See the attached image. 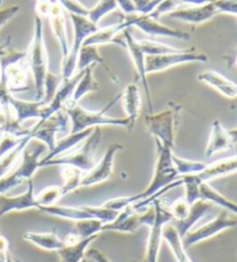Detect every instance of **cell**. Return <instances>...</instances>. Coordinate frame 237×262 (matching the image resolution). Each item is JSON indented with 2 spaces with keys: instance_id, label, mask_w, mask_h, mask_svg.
Returning a JSON list of instances; mask_svg holds the SVG:
<instances>
[{
  "instance_id": "obj_1",
  "label": "cell",
  "mask_w": 237,
  "mask_h": 262,
  "mask_svg": "<svg viewBox=\"0 0 237 262\" xmlns=\"http://www.w3.org/2000/svg\"><path fill=\"white\" fill-rule=\"evenodd\" d=\"M155 143L157 149V159L154 174L146 189L134 194L135 203L132 206L136 211H140L143 208H147L154 199L161 198L166 192L179 186L177 179L180 178V173L172 161L174 149L163 146L159 141H155Z\"/></svg>"
},
{
  "instance_id": "obj_2",
  "label": "cell",
  "mask_w": 237,
  "mask_h": 262,
  "mask_svg": "<svg viewBox=\"0 0 237 262\" xmlns=\"http://www.w3.org/2000/svg\"><path fill=\"white\" fill-rule=\"evenodd\" d=\"M121 98V94L116 96L108 105L101 111H92L84 107L83 105L72 104L65 106V111L70 118L71 129L70 133L83 132V130L102 127V126H115V127H123L131 132L134 128V124L131 123L129 118H116V117L107 116V111Z\"/></svg>"
},
{
  "instance_id": "obj_3",
  "label": "cell",
  "mask_w": 237,
  "mask_h": 262,
  "mask_svg": "<svg viewBox=\"0 0 237 262\" xmlns=\"http://www.w3.org/2000/svg\"><path fill=\"white\" fill-rule=\"evenodd\" d=\"M29 69L33 73L35 89H36V101H44L45 85L50 75L49 73V57L47 47H45L43 21L40 16L35 17L34 21V35L31 38L28 51Z\"/></svg>"
},
{
  "instance_id": "obj_4",
  "label": "cell",
  "mask_w": 237,
  "mask_h": 262,
  "mask_svg": "<svg viewBox=\"0 0 237 262\" xmlns=\"http://www.w3.org/2000/svg\"><path fill=\"white\" fill-rule=\"evenodd\" d=\"M102 140V130L101 127H95L92 134L83 141L81 146H77L71 151L63 154V155L54 157L48 162H44L40 165L41 168H47V166H73L87 173L88 171L94 168L97 163L96 161V151Z\"/></svg>"
},
{
  "instance_id": "obj_5",
  "label": "cell",
  "mask_w": 237,
  "mask_h": 262,
  "mask_svg": "<svg viewBox=\"0 0 237 262\" xmlns=\"http://www.w3.org/2000/svg\"><path fill=\"white\" fill-rule=\"evenodd\" d=\"M29 72L27 52L10 49L5 55L0 57V81L12 95L29 89Z\"/></svg>"
},
{
  "instance_id": "obj_6",
  "label": "cell",
  "mask_w": 237,
  "mask_h": 262,
  "mask_svg": "<svg viewBox=\"0 0 237 262\" xmlns=\"http://www.w3.org/2000/svg\"><path fill=\"white\" fill-rule=\"evenodd\" d=\"M182 110L183 106L180 103L170 101L168 103L167 109L145 117L146 127L155 138V141L174 149L176 128L179 126Z\"/></svg>"
},
{
  "instance_id": "obj_7",
  "label": "cell",
  "mask_w": 237,
  "mask_h": 262,
  "mask_svg": "<svg viewBox=\"0 0 237 262\" xmlns=\"http://www.w3.org/2000/svg\"><path fill=\"white\" fill-rule=\"evenodd\" d=\"M73 26V43L65 59L62 60V80L66 81L77 74V57L85 40L96 31L100 26L94 25L88 17L70 14Z\"/></svg>"
},
{
  "instance_id": "obj_8",
  "label": "cell",
  "mask_w": 237,
  "mask_h": 262,
  "mask_svg": "<svg viewBox=\"0 0 237 262\" xmlns=\"http://www.w3.org/2000/svg\"><path fill=\"white\" fill-rule=\"evenodd\" d=\"M147 208L148 209L145 211H136L132 205L126 207L125 209L118 213L115 220L103 224V232L134 233L141 227H149L155 217V207L153 202H150Z\"/></svg>"
},
{
  "instance_id": "obj_9",
  "label": "cell",
  "mask_w": 237,
  "mask_h": 262,
  "mask_svg": "<svg viewBox=\"0 0 237 262\" xmlns=\"http://www.w3.org/2000/svg\"><path fill=\"white\" fill-rule=\"evenodd\" d=\"M155 207V217L149 225V236L146 246L145 262H157L162 244V232L165 225L172 222V216L169 213L168 206L163 203L160 198L152 201Z\"/></svg>"
},
{
  "instance_id": "obj_10",
  "label": "cell",
  "mask_w": 237,
  "mask_h": 262,
  "mask_svg": "<svg viewBox=\"0 0 237 262\" xmlns=\"http://www.w3.org/2000/svg\"><path fill=\"white\" fill-rule=\"evenodd\" d=\"M208 57L205 53L197 52L193 48L184 49L177 53H169L162 56H146V72L147 74L157 73L171 67L180 66L190 62H207Z\"/></svg>"
},
{
  "instance_id": "obj_11",
  "label": "cell",
  "mask_w": 237,
  "mask_h": 262,
  "mask_svg": "<svg viewBox=\"0 0 237 262\" xmlns=\"http://www.w3.org/2000/svg\"><path fill=\"white\" fill-rule=\"evenodd\" d=\"M68 127L71 129L70 118L66 111L62 110L47 120L37 121V124L31 127V138L42 142L48 150L51 151L56 146L57 134L66 133Z\"/></svg>"
},
{
  "instance_id": "obj_12",
  "label": "cell",
  "mask_w": 237,
  "mask_h": 262,
  "mask_svg": "<svg viewBox=\"0 0 237 262\" xmlns=\"http://www.w3.org/2000/svg\"><path fill=\"white\" fill-rule=\"evenodd\" d=\"M123 20H124L127 28H130V27H136L143 33L150 36H161V37H169L181 40L190 39L189 33L162 25L160 21L154 19L149 14L135 13V14L132 15H125Z\"/></svg>"
},
{
  "instance_id": "obj_13",
  "label": "cell",
  "mask_w": 237,
  "mask_h": 262,
  "mask_svg": "<svg viewBox=\"0 0 237 262\" xmlns=\"http://www.w3.org/2000/svg\"><path fill=\"white\" fill-rule=\"evenodd\" d=\"M236 225H237V222L235 220L229 217L228 211L222 210L215 219L209 221V222L202 225V227H199L197 229H192L182 239H183V244L185 248L188 250L189 247L195 245V244H199L202 242L207 241V239L215 237L216 234L221 233L222 231H225V230L235 228Z\"/></svg>"
},
{
  "instance_id": "obj_14",
  "label": "cell",
  "mask_w": 237,
  "mask_h": 262,
  "mask_svg": "<svg viewBox=\"0 0 237 262\" xmlns=\"http://www.w3.org/2000/svg\"><path fill=\"white\" fill-rule=\"evenodd\" d=\"M123 146L121 143H112L108 147L104 152L102 159L97 161V163L94 165V168L85 173L83 180H81L80 187H90L94 185L101 184L106 182L111 177L113 170V162L115 156L118 151H121Z\"/></svg>"
},
{
  "instance_id": "obj_15",
  "label": "cell",
  "mask_w": 237,
  "mask_h": 262,
  "mask_svg": "<svg viewBox=\"0 0 237 262\" xmlns=\"http://www.w3.org/2000/svg\"><path fill=\"white\" fill-rule=\"evenodd\" d=\"M123 36H124V42H125V49L127 50V52L130 53V57L132 61L134 64V69L136 70L139 74V78L143 82L144 88L146 90V97H147V102H148V107L150 114H153V103H152V96H150V90H149V85H148V81H147V72H146V55L141 49L140 44H139V39H135L134 36L131 34V31L129 28H126L123 30Z\"/></svg>"
},
{
  "instance_id": "obj_16",
  "label": "cell",
  "mask_w": 237,
  "mask_h": 262,
  "mask_svg": "<svg viewBox=\"0 0 237 262\" xmlns=\"http://www.w3.org/2000/svg\"><path fill=\"white\" fill-rule=\"evenodd\" d=\"M27 184H28V187L26 192L19 194V195H6V194L0 195V219L10 213H15V211L38 209V205L35 199L33 179Z\"/></svg>"
},
{
  "instance_id": "obj_17",
  "label": "cell",
  "mask_w": 237,
  "mask_h": 262,
  "mask_svg": "<svg viewBox=\"0 0 237 262\" xmlns=\"http://www.w3.org/2000/svg\"><path fill=\"white\" fill-rule=\"evenodd\" d=\"M81 73H83V72H79V73L75 74L70 80H66V81L62 80V83L59 84V87L56 89L52 98L50 99L48 103H45V105L43 107L42 118H41V120L38 121L47 120L54 114H57V112L65 110L66 104L70 102L73 92H74L77 80H79L81 76Z\"/></svg>"
},
{
  "instance_id": "obj_18",
  "label": "cell",
  "mask_w": 237,
  "mask_h": 262,
  "mask_svg": "<svg viewBox=\"0 0 237 262\" xmlns=\"http://www.w3.org/2000/svg\"><path fill=\"white\" fill-rule=\"evenodd\" d=\"M47 17L50 21V25H51L52 33L57 39L59 48H61L62 60H64L68 55L71 45H70V42H68L65 13H64L62 6L59 5L56 0H52L51 6H50L49 14Z\"/></svg>"
},
{
  "instance_id": "obj_19",
  "label": "cell",
  "mask_w": 237,
  "mask_h": 262,
  "mask_svg": "<svg viewBox=\"0 0 237 262\" xmlns=\"http://www.w3.org/2000/svg\"><path fill=\"white\" fill-rule=\"evenodd\" d=\"M216 14H219V11L213 2L205 4V5L177 8V10L169 13L168 15L171 19L185 22V24L189 25H202L213 19Z\"/></svg>"
},
{
  "instance_id": "obj_20",
  "label": "cell",
  "mask_w": 237,
  "mask_h": 262,
  "mask_svg": "<svg viewBox=\"0 0 237 262\" xmlns=\"http://www.w3.org/2000/svg\"><path fill=\"white\" fill-rule=\"evenodd\" d=\"M237 172V155H232L229 157H223V159L214 161L213 163L206 165L202 172L198 174H193L198 183H209L211 180L226 177L232 173Z\"/></svg>"
},
{
  "instance_id": "obj_21",
  "label": "cell",
  "mask_w": 237,
  "mask_h": 262,
  "mask_svg": "<svg viewBox=\"0 0 237 262\" xmlns=\"http://www.w3.org/2000/svg\"><path fill=\"white\" fill-rule=\"evenodd\" d=\"M45 101H24L12 95L10 98V107L17 123L24 125L25 121L30 119L41 120L43 114Z\"/></svg>"
},
{
  "instance_id": "obj_22",
  "label": "cell",
  "mask_w": 237,
  "mask_h": 262,
  "mask_svg": "<svg viewBox=\"0 0 237 262\" xmlns=\"http://www.w3.org/2000/svg\"><path fill=\"white\" fill-rule=\"evenodd\" d=\"M124 20L115 25H110L107 27H100V28L87 37L85 40L84 45H93V47H98L103 44H120L121 47L125 48L124 36H123V30L126 29Z\"/></svg>"
},
{
  "instance_id": "obj_23",
  "label": "cell",
  "mask_w": 237,
  "mask_h": 262,
  "mask_svg": "<svg viewBox=\"0 0 237 262\" xmlns=\"http://www.w3.org/2000/svg\"><path fill=\"white\" fill-rule=\"evenodd\" d=\"M235 146L232 141L229 129H226L219 120H214L212 124L211 134H209L208 141L205 149V157L211 159L212 156L220 151L228 150Z\"/></svg>"
},
{
  "instance_id": "obj_24",
  "label": "cell",
  "mask_w": 237,
  "mask_h": 262,
  "mask_svg": "<svg viewBox=\"0 0 237 262\" xmlns=\"http://www.w3.org/2000/svg\"><path fill=\"white\" fill-rule=\"evenodd\" d=\"M197 79L200 82L215 89L218 93H220L227 98L237 97V83L216 71H205L203 73L198 74Z\"/></svg>"
},
{
  "instance_id": "obj_25",
  "label": "cell",
  "mask_w": 237,
  "mask_h": 262,
  "mask_svg": "<svg viewBox=\"0 0 237 262\" xmlns=\"http://www.w3.org/2000/svg\"><path fill=\"white\" fill-rule=\"evenodd\" d=\"M93 130H94V128H89V129L83 130V132L70 133L67 137L63 138L62 140H59V141L56 142V146H54L52 150L49 151L47 154V156L43 157V159L40 161V165L44 163V162H48L50 160L54 159V157H58V156L63 155V154L71 151L72 149H74L75 147L79 146L81 142L85 141V140L87 139L90 134H92Z\"/></svg>"
},
{
  "instance_id": "obj_26",
  "label": "cell",
  "mask_w": 237,
  "mask_h": 262,
  "mask_svg": "<svg viewBox=\"0 0 237 262\" xmlns=\"http://www.w3.org/2000/svg\"><path fill=\"white\" fill-rule=\"evenodd\" d=\"M213 203L206 200H198L191 206L189 215L183 221L175 222V228L179 231L180 236L183 238L186 233L192 230V228L212 209Z\"/></svg>"
},
{
  "instance_id": "obj_27",
  "label": "cell",
  "mask_w": 237,
  "mask_h": 262,
  "mask_svg": "<svg viewBox=\"0 0 237 262\" xmlns=\"http://www.w3.org/2000/svg\"><path fill=\"white\" fill-rule=\"evenodd\" d=\"M121 98L126 118H129L131 123L135 125L141 109V94L138 84L130 83L121 94Z\"/></svg>"
},
{
  "instance_id": "obj_28",
  "label": "cell",
  "mask_w": 237,
  "mask_h": 262,
  "mask_svg": "<svg viewBox=\"0 0 237 262\" xmlns=\"http://www.w3.org/2000/svg\"><path fill=\"white\" fill-rule=\"evenodd\" d=\"M38 210L42 211L44 214L54 216V217H59L63 220L72 221V222H77L81 220H89L93 219V216L90 215L87 209L84 206H58L53 205L50 207H42ZM95 220V219H94Z\"/></svg>"
},
{
  "instance_id": "obj_29",
  "label": "cell",
  "mask_w": 237,
  "mask_h": 262,
  "mask_svg": "<svg viewBox=\"0 0 237 262\" xmlns=\"http://www.w3.org/2000/svg\"><path fill=\"white\" fill-rule=\"evenodd\" d=\"M24 239L31 243L36 247L49 252H58L64 247L63 239L59 238L56 230H53L51 232L27 231L24 233Z\"/></svg>"
},
{
  "instance_id": "obj_30",
  "label": "cell",
  "mask_w": 237,
  "mask_h": 262,
  "mask_svg": "<svg viewBox=\"0 0 237 262\" xmlns=\"http://www.w3.org/2000/svg\"><path fill=\"white\" fill-rule=\"evenodd\" d=\"M162 241L168 244V246H169L177 262H192V260L190 259L188 252H186V248L183 244V239L180 236L175 225H171L170 223L165 225L162 232Z\"/></svg>"
},
{
  "instance_id": "obj_31",
  "label": "cell",
  "mask_w": 237,
  "mask_h": 262,
  "mask_svg": "<svg viewBox=\"0 0 237 262\" xmlns=\"http://www.w3.org/2000/svg\"><path fill=\"white\" fill-rule=\"evenodd\" d=\"M94 67L95 65H92L87 67L85 71H83L80 79L77 80L74 92H73L70 102L66 104V106L72 105V104H77L80 99L85 97L87 94L100 90V84L96 82V80L94 78V73H93Z\"/></svg>"
},
{
  "instance_id": "obj_32",
  "label": "cell",
  "mask_w": 237,
  "mask_h": 262,
  "mask_svg": "<svg viewBox=\"0 0 237 262\" xmlns=\"http://www.w3.org/2000/svg\"><path fill=\"white\" fill-rule=\"evenodd\" d=\"M97 237H89L80 239L72 244H64V247L57 253L61 262H83L88 247Z\"/></svg>"
},
{
  "instance_id": "obj_33",
  "label": "cell",
  "mask_w": 237,
  "mask_h": 262,
  "mask_svg": "<svg viewBox=\"0 0 237 262\" xmlns=\"http://www.w3.org/2000/svg\"><path fill=\"white\" fill-rule=\"evenodd\" d=\"M200 199L206 200L213 205L223 208L227 211H231L237 215V202L229 200V199L222 195L220 192H218L215 188L212 187L209 183L200 184Z\"/></svg>"
},
{
  "instance_id": "obj_34",
  "label": "cell",
  "mask_w": 237,
  "mask_h": 262,
  "mask_svg": "<svg viewBox=\"0 0 237 262\" xmlns=\"http://www.w3.org/2000/svg\"><path fill=\"white\" fill-rule=\"evenodd\" d=\"M63 171H62V177L64 183L61 186L62 188V195H66V194L74 192L75 189L80 188V184L81 180H83L85 172L83 171L73 168V166H62Z\"/></svg>"
},
{
  "instance_id": "obj_35",
  "label": "cell",
  "mask_w": 237,
  "mask_h": 262,
  "mask_svg": "<svg viewBox=\"0 0 237 262\" xmlns=\"http://www.w3.org/2000/svg\"><path fill=\"white\" fill-rule=\"evenodd\" d=\"M96 64H101L104 66V60L103 58L98 55L97 47H93V45H83V48H81L79 52V57H77V73L85 71L89 66Z\"/></svg>"
},
{
  "instance_id": "obj_36",
  "label": "cell",
  "mask_w": 237,
  "mask_h": 262,
  "mask_svg": "<svg viewBox=\"0 0 237 262\" xmlns=\"http://www.w3.org/2000/svg\"><path fill=\"white\" fill-rule=\"evenodd\" d=\"M139 44L146 56L169 55V53H177L184 50V49L171 47L169 44L156 42V40H152V39H140Z\"/></svg>"
},
{
  "instance_id": "obj_37",
  "label": "cell",
  "mask_w": 237,
  "mask_h": 262,
  "mask_svg": "<svg viewBox=\"0 0 237 262\" xmlns=\"http://www.w3.org/2000/svg\"><path fill=\"white\" fill-rule=\"evenodd\" d=\"M31 139H33L31 138V135L27 137L24 141L19 144V146L13 149L10 154H7V155L4 157L2 161H0V179H2L3 177H5L6 174L10 173V171L14 168L15 164L20 160L22 150H24L25 147L28 144V142Z\"/></svg>"
},
{
  "instance_id": "obj_38",
  "label": "cell",
  "mask_w": 237,
  "mask_h": 262,
  "mask_svg": "<svg viewBox=\"0 0 237 262\" xmlns=\"http://www.w3.org/2000/svg\"><path fill=\"white\" fill-rule=\"evenodd\" d=\"M75 223L74 232L80 238H89V237H98V234L103 232V222L98 220L89 219L81 220Z\"/></svg>"
},
{
  "instance_id": "obj_39",
  "label": "cell",
  "mask_w": 237,
  "mask_h": 262,
  "mask_svg": "<svg viewBox=\"0 0 237 262\" xmlns=\"http://www.w3.org/2000/svg\"><path fill=\"white\" fill-rule=\"evenodd\" d=\"M172 161L176 166L177 171L180 173V178L184 177V176L190 174H198L206 168V163L198 161H191L186 159H182V157L176 156L175 154H172Z\"/></svg>"
},
{
  "instance_id": "obj_40",
  "label": "cell",
  "mask_w": 237,
  "mask_h": 262,
  "mask_svg": "<svg viewBox=\"0 0 237 262\" xmlns=\"http://www.w3.org/2000/svg\"><path fill=\"white\" fill-rule=\"evenodd\" d=\"M117 7L116 0H98L96 5L89 10L87 17L94 25H98L104 16L115 11Z\"/></svg>"
},
{
  "instance_id": "obj_41",
  "label": "cell",
  "mask_w": 237,
  "mask_h": 262,
  "mask_svg": "<svg viewBox=\"0 0 237 262\" xmlns=\"http://www.w3.org/2000/svg\"><path fill=\"white\" fill-rule=\"evenodd\" d=\"M63 198L61 186H48L43 188L38 194H36L35 199L38 205V209L42 207H50L57 205L59 199Z\"/></svg>"
},
{
  "instance_id": "obj_42",
  "label": "cell",
  "mask_w": 237,
  "mask_h": 262,
  "mask_svg": "<svg viewBox=\"0 0 237 262\" xmlns=\"http://www.w3.org/2000/svg\"><path fill=\"white\" fill-rule=\"evenodd\" d=\"M168 209H169V213L172 216V221L180 222V221H183L189 215L191 205L186 201L184 196H182L170 203V205H168Z\"/></svg>"
},
{
  "instance_id": "obj_43",
  "label": "cell",
  "mask_w": 237,
  "mask_h": 262,
  "mask_svg": "<svg viewBox=\"0 0 237 262\" xmlns=\"http://www.w3.org/2000/svg\"><path fill=\"white\" fill-rule=\"evenodd\" d=\"M24 183L27 182L25 178L22 177L20 171L15 168V170H13V172L6 174L5 177L0 179V195L6 194L8 191H11L12 188L19 186V185Z\"/></svg>"
},
{
  "instance_id": "obj_44",
  "label": "cell",
  "mask_w": 237,
  "mask_h": 262,
  "mask_svg": "<svg viewBox=\"0 0 237 262\" xmlns=\"http://www.w3.org/2000/svg\"><path fill=\"white\" fill-rule=\"evenodd\" d=\"M26 138H17L8 133L0 134V161H2L7 154H10L13 149L19 146Z\"/></svg>"
},
{
  "instance_id": "obj_45",
  "label": "cell",
  "mask_w": 237,
  "mask_h": 262,
  "mask_svg": "<svg viewBox=\"0 0 237 262\" xmlns=\"http://www.w3.org/2000/svg\"><path fill=\"white\" fill-rule=\"evenodd\" d=\"M56 2L62 6L64 11L70 13V14L80 15V16H88L89 8L86 7L83 3L79 0H56Z\"/></svg>"
},
{
  "instance_id": "obj_46",
  "label": "cell",
  "mask_w": 237,
  "mask_h": 262,
  "mask_svg": "<svg viewBox=\"0 0 237 262\" xmlns=\"http://www.w3.org/2000/svg\"><path fill=\"white\" fill-rule=\"evenodd\" d=\"M214 5L216 6L219 13L237 16V0H215Z\"/></svg>"
},
{
  "instance_id": "obj_47",
  "label": "cell",
  "mask_w": 237,
  "mask_h": 262,
  "mask_svg": "<svg viewBox=\"0 0 237 262\" xmlns=\"http://www.w3.org/2000/svg\"><path fill=\"white\" fill-rule=\"evenodd\" d=\"M20 10H21L20 6L17 5L8 6L6 8L0 10V29H2L8 21H11L16 14H19Z\"/></svg>"
},
{
  "instance_id": "obj_48",
  "label": "cell",
  "mask_w": 237,
  "mask_h": 262,
  "mask_svg": "<svg viewBox=\"0 0 237 262\" xmlns=\"http://www.w3.org/2000/svg\"><path fill=\"white\" fill-rule=\"evenodd\" d=\"M10 243L4 234L0 233V262H10Z\"/></svg>"
},
{
  "instance_id": "obj_49",
  "label": "cell",
  "mask_w": 237,
  "mask_h": 262,
  "mask_svg": "<svg viewBox=\"0 0 237 262\" xmlns=\"http://www.w3.org/2000/svg\"><path fill=\"white\" fill-rule=\"evenodd\" d=\"M116 3L117 6L125 13V15H132L136 13L133 0H116Z\"/></svg>"
},
{
  "instance_id": "obj_50",
  "label": "cell",
  "mask_w": 237,
  "mask_h": 262,
  "mask_svg": "<svg viewBox=\"0 0 237 262\" xmlns=\"http://www.w3.org/2000/svg\"><path fill=\"white\" fill-rule=\"evenodd\" d=\"M86 256L95 262H111V260L104 253L98 250H95V248H92V250H88L86 252Z\"/></svg>"
},
{
  "instance_id": "obj_51",
  "label": "cell",
  "mask_w": 237,
  "mask_h": 262,
  "mask_svg": "<svg viewBox=\"0 0 237 262\" xmlns=\"http://www.w3.org/2000/svg\"><path fill=\"white\" fill-rule=\"evenodd\" d=\"M12 94L8 92L6 85L0 81V105L8 106L10 105V98Z\"/></svg>"
},
{
  "instance_id": "obj_52",
  "label": "cell",
  "mask_w": 237,
  "mask_h": 262,
  "mask_svg": "<svg viewBox=\"0 0 237 262\" xmlns=\"http://www.w3.org/2000/svg\"><path fill=\"white\" fill-rule=\"evenodd\" d=\"M215 2V0H176V3L179 4V6L183 5V4H188L191 6H199V5H205V4H209Z\"/></svg>"
},
{
  "instance_id": "obj_53",
  "label": "cell",
  "mask_w": 237,
  "mask_h": 262,
  "mask_svg": "<svg viewBox=\"0 0 237 262\" xmlns=\"http://www.w3.org/2000/svg\"><path fill=\"white\" fill-rule=\"evenodd\" d=\"M162 2H165V0H149V3H148V6H147V8H146V12H145V14H149L150 12H152L155 7H156L159 4H161Z\"/></svg>"
},
{
  "instance_id": "obj_54",
  "label": "cell",
  "mask_w": 237,
  "mask_h": 262,
  "mask_svg": "<svg viewBox=\"0 0 237 262\" xmlns=\"http://www.w3.org/2000/svg\"><path fill=\"white\" fill-rule=\"evenodd\" d=\"M10 42H11V39L8 38L5 43L0 44V57H3L8 51V50H10Z\"/></svg>"
},
{
  "instance_id": "obj_55",
  "label": "cell",
  "mask_w": 237,
  "mask_h": 262,
  "mask_svg": "<svg viewBox=\"0 0 237 262\" xmlns=\"http://www.w3.org/2000/svg\"><path fill=\"white\" fill-rule=\"evenodd\" d=\"M229 133L231 135L232 141H234V143L236 144L237 143V127L234 128V129H229Z\"/></svg>"
},
{
  "instance_id": "obj_56",
  "label": "cell",
  "mask_w": 237,
  "mask_h": 262,
  "mask_svg": "<svg viewBox=\"0 0 237 262\" xmlns=\"http://www.w3.org/2000/svg\"><path fill=\"white\" fill-rule=\"evenodd\" d=\"M234 65L236 66V69H237V55H235V57H234Z\"/></svg>"
},
{
  "instance_id": "obj_57",
  "label": "cell",
  "mask_w": 237,
  "mask_h": 262,
  "mask_svg": "<svg viewBox=\"0 0 237 262\" xmlns=\"http://www.w3.org/2000/svg\"><path fill=\"white\" fill-rule=\"evenodd\" d=\"M10 262H14V261H13V260H12V259H11V261H10Z\"/></svg>"
},
{
  "instance_id": "obj_58",
  "label": "cell",
  "mask_w": 237,
  "mask_h": 262,
  "mask_svg": "<svg viewBox=\"0 0 237 262\" xmlns=\"http://www.w3.org/2000/svg\"><path fill=\"white\" fill-rule=\"evenodd\" d=\"M83 262H86V261H85V260H84V261H83Z\"/></svg>"
},
{
  "instance_id": "obj_59",
  "label": "cell",
  "mask_w": 237,
  "mask_h": 262,
  "mask_svg": "<svg viewBox=\"0 0 237 262\" xmlns=\"http://www.w3.org/2000/svg\"><path fill=\"white\" fill-rule=\"evenodd\" d=\"M134 262H135V261H134Z\"/></svg>"
}]
</instances>
